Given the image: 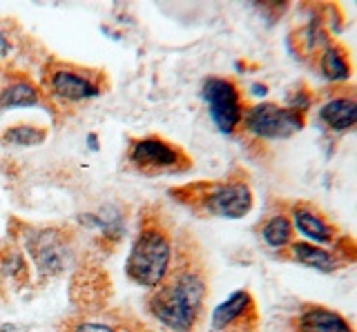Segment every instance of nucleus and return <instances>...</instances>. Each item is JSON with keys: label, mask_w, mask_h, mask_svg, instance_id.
<instances>
[{"label": "nucleus", "mask_w": 357, "mask_h": 332, "mask_svg": "<svg viewBox=\"0 0 357 332\" xmlns=\"http://www.w3.org/2000/svg\"><path fill=\"white\" fill-rule=\"evenodd\" d=\"M317 118L324 127L328 132H335V134H344V132L353 129L357 123L355 92L346 90V92L331 96L328 101L317 109Z\"/></svg>", "instance_id": "nucleus-11"}, {"label": "nucleus", "mask_w": 357, "mask_h": 332, "mask_svg": "<svg viewBox=\"0 0 357 332\" xmlns=\"http://www.w3.org/2000/svg\"><path fill=\"white\" fill-rule=\"evenodd\" d=\"M293 332H355L351 321L337 310L306 303L293 319Z\"/></svg>", "instance_id": "nucleus-10"}, {"label": "nucleus", "mask_w": 357, "mask_h": 332, "mask_svg": "<svg viewBox=\"0 0 357 332\" xmlns=\"http://www.w3.org/2000/svg\"><path fill=\"white\" fill-rule=\"evenodd\" d=\"M293 230L299 232L304 241L319 243V246H337L342 239L340 228L328 219L321 207L308 201H297L288 210Z\"/></svg>", "instance_id": "nucleus-9"}, {"label": "nucleus", "mask_w": 357, "mask_h": 332, "mask_svg": "<svg viewBox=\"0 0 357 332\" xmlns=\"http://www.w3.org/2000/svg\"><path fill=\"white\" fill-rule=\"evenodd\" d=\"M259 235H261V241L266 243L268 248L273 250H288V246L293 243L295 239V230H293V223H290V216L288 212H275L268 216L261 228H259Z\"/></svg>", "instance_id": "nucleus-14"}, {"label": "nucleus", "mask_w": 357, "mask_h": 332, "mask_svg": "<svg viewBox=\"0 0 357 332\" xmlns=\"http://www.w3.org/2000/svg\"><path fill=\"white\" fill-rule=\"evenodd\" d=\"M7 52H9V40H7V36H5V31L0 29V58H3Z\"/></svg>", "instance_id": "nucleus-19"}, {"label": "nucleus", "mask_w": 357, "mask_h": 332, "mask_svg": "<svg viewBox=\"0 0 357 332\" xmlns=\"http://www.w3.org/2000/svg\"><path fill=\"white\" fill-rule=\"evenodd\" d=\"M288 254L293 257V261L306 265V268H312L317 272H337L340 268H344L346 263H351L344 254H335L328 248L324 246H312L308 241H293L288 246Z\"/></svg>", "instance_id": "nucleus-12"}, {"label": "nucleus", "mask_w": 357, "mask_h": 332, "mask_svg": "<svg viewBox=\"0 0 357 332\" xmlns=\"http://www.w3.org/2000/svg\"><path fill=\"white\" fill-rule=\"evenodd\" d=\"M172 237L161 221L141 226L139 237L130 250L126 274L143 287H159L172 272Z\"/></svg>", "instance_id": "nucleus-2"}, {"label": "nucleus", "mask_w": 357, "mask_h": 332, "mask_svg": "<svg viewBox=\"0 0 357 332\" xmlns=\"http://www.w3.org/2000/svg\"><path fill=\"white\" fill-rule=\"evenodd\" d=\"M208 297L206 274L199 265L172 270L167 279L154 287L148 301L150 315L172 332H192L204 313Z\"/></svg>", "instance_id": "nucleus-1"}, {"label": "nucleus", "mask_w": 357, "mask_h": 332, "mask_svg": "<svg viewBox=\"0 0 357 332\" xmlns=\"http://www.w3.org/2000/svg\"><path fill=\"white\" fill-rule=\"evenodd\" d=\"M201 98L208 107L212 123L221 134H234L241 127L245 105L237 81L228 79V76H210L201 85Z\"/></svg>", "instance_id": "nucleus-7"}, {"label": "nucleus", "mask_w": 357, "mask_h": 332, "mask_svg": "<svg viewBox=\"0 0 357 332\" xmlns=\"http://www.w3.org/2000/svg\"><path fill=\"white\" fill-rule=\"evenodd\" d=\"M317 70L319 74L326 79L328 83H346L351 79V56H349V52H346L342 45H337V42H328L326 47H324L319 54H317Z\"/></svg>", "instance_id": "nucleus-13"}, {"label": "nucleus", "mask_w": 357, "mask_h": 332, "mask_svg": "<svg viewBox=\"0 0 357 332\" xmlns=\"http://www.w3.org/2000/svg\"><path fill=\"white\" fill-rule=\"evenodd\" d=\"M40 90L29 81H9L0 90V109H14V107H31L40 103Z\"/></svg>", "instance_id": "nucleus-15"}, {"label": "nucleus", "mask_w": 357, "mask_h": 332, "mask_svg": "<svg viewBox=\"0 0 357 332\" xmlns=\"http://www.w3.org/2000/svg\"><path fill=\"white\" fill-rule=\"evenodd\" d=\"M176 198L192 205L197 212L217 219H243L255 205L250 183L239 179V176L185 185L176 192Z\"/></svg>", "instance_id": "nucleus-3"}, {"label": "nucleus", "mask_w": 357, "mask_h": 332, "mask_svg": "<svg viewBox=\"0 0 357 332\" xmlns=\"http://www.w3.org/2000/svg\"><path fill=\"white\" fill-rule=\"evenodd\" d=\"M128 161L134 170L148 176L183 174L192 168V161L181 148L159 136L134 139L128 150Z\"/></svg>", "instance_id": "nucleus-5"}, {"label": "nucleus", "mask_w": 357, "mask_h": 332, "mask_svg": "<svg viewBox=\"0 0 357 332\" xmlns=\"http://www.w3.org/2000/svg\"><path fill=\"white\" fill-rule=\"evenodd\" d=\"M212 332H259V310L250 290L232 292L212 310Z\"/></svg>", "instance_id": "nucleus-8"}, {"label": "nucleus", "mask_w": 357, "mask_h": 332, "mask_svg": "<svg viewBox=\"0 0 357 332\" xmlns=\"http://www.w3.org/2000/svg\"><path fill=\"white\" fill-rule=\"evenodd\" d=\"M87 145H92V150H94V152L98 150V143H96V134H89V139H87Z\"/></svg>", "instance_id": "nucleus-20"}, {"label": "nucleus", "mask_w": 357, "mask_h": 332, "mask_svg": "<svg viewBox=\"0 0 357 332\" xmlns=\"http://www.w3.org/2000/svg\"><path fill=\"white\" fill-rule=\"evenodd\" d=\"M250 94L257 96V98H264V96H268V87H264V85H250Z\"/></svg>", "instance_id": "nucleus-18"}, {"label": "nucleus", "mask_w": 357, "mask_h": 332, "mask_svg": "<svg viewBox=\"0 0 357 332\" xmlns=\"http://www.w3.org/2000/svg\"><path fill=\"white\" fill-rule=\"evenodd\" d=\"M245 134L259 141H284L306 127V114L277 103H257L245 107L241 120Z\"/></svg>", "instance_id": "nucleus-6"}, {"label": "nucleus", "mask_w": 357, "mask_h": 332, "mask_svg": "<svg viewBox=\"0 0 357 332\" xmlns=\"http://www.w3.org/2000/svg\"><path fill=\"white\" fill-rule=\"evenodd\" d=\"M74 332H119L114 326L100 324V321H83V324L74 326Z\"/></svg>", "instance_id": "nucleus-17"}, {"label": "nucleus", "mask_w": 357, "mask_h": 332, "mask_svg": "<svg viewBox=\"0 0 357 332\" xmlns=\"http://www.w3.org/2000/svg\"><path fill=\"white\" fill-rule=\"evenodd\" d=\"M3 139L11 145H38V143L45 141V129L36 127V125H14L9 127Z\"/></svg>", "instance_id": "nucleus-16"}, {"label": "nucleus", "mask_w": 357, "mask_h": 332, "mask_svg": "<svg viewBox=\"0 0 357 332\" xmlns=\"http://www.w3.org/2000/svg\"><path fill=\"white\" fill-rule=\"evenodd\" d=\"M103 90V79L96 72L72 63H52L43 74V92L59 103H85Z\"/></svg>", "instance_id": "nucleus-4"}]
</instances>
